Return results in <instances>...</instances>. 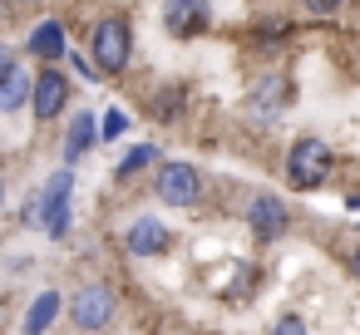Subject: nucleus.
Returning a JSON list of instances; mask_svg holds the SVG:
<instances>
[{
  "instance_id": "9b49d317",
  "label": "nucleus",
  "mask_w": 360,
  "mask_h": 335,
  "mask_svg": "<svg viewBox=\"0 0 360 335\" xmlns=\"http://www.w3.org/2000/svg\"><path fill=\"white\" fill-rule=\"evenodd\" d=\"M60 291H40L35 301H30V310H25V325H20V335H45L50 325H55V315H60Z\"/></svg>"
},
{
  "instance_id": "20e7f679",
  "label": "nucleus",
  "mask_w": 360,
  "mask_h": 335,
  "mask_svg": "<svg viewBox=\"0 0 360 335\" xmlns=\"http://www.w3.org/2000/svg\"><path fill=\"white\" fill-rule=\"evenodd\" d=\"M202 188H207V178L198 163H163L158 168V197L168 207H193L202 197Z\"/></svg>"
},
{
  "instance_id": "a211bd4d",
  "label": "nucleus",
  "mask_w": 360,
  "mask_h": 335,
  "mask_svg": "<svg viewBox=\"0 0 360 335\" xmlns=\"http://www.w3.org/2000/svg\"><path fill=\"white\" fill-rule=\"evenodd\" d=\"M124 129H129V119H124V114H119V109H114V114H109V119H104V124H99V133H104V138H119V133H124Z\"/></svg>"
},
{
  "instance_id": "f257e3e1",
  "label": "nucleus",
  "mask_w": 360,
  "mask_h": 335,
  "mask_svg": "<svg viewBox=\"0 0 360 335\" xmlns=\"http://www.w3.org/2000/svg\"><path fill=\"white\" fill-rule=\"evenodd\" d=\"M70 197H75V173H50V183H45L40 197H35V227L50 232L55 242L70 237V222H75Z\"/></svg>"
},
{
  "instance_id": "f3484780",
  "label": "nucleus",
  "mask_w": 360,
  "mask_h": 335,
  "mask_svg": "<svg viewBox=\"0 0 360 335\" xmlns=\"http://www.w3.org/2000/svg\"><path fill=\"white\" fill-rule=\"evenodd\" d=\"M257 35H262V40H286V35H291V20H262Z\"/></svg>"
},
{
  "instance_id": "2eb2a0df",
  "label": "nucleus",
  "mask_w": 360,
  "mask_h": 335,
  "mask_svg": "<svg viewBox=\"0 0 360 335\" xmlns=\"http://www.w3.org/2000/svg\"><path fill=\"white\" fill-rule=\"evenodd\" d=\"M153 158H158V148H153V143H139L134 153H124V163L114 168V178H119V183H129V178H134V173H143Z\"/></svg>"
},
{
  "instance_id": "412c9836",
  "label": "nucleus",
  "mask_w": 360,
  "mask_h": 335,
  "mask_svg": "<svg viewBox=\"0 0 360 335\" xmlns=\"http://www.w3.org/2000/svg\"><path fill=\"white\" fill-rule=\"evenodd\" d=\"M6 70H15V60H11V50H6V45H0V74H6Z\"/></svg>"
},
{
  "instance_id": "39448f33",
  "label": "nucleus",
  "mask_w": 360,
  "mask_h": 335,
  "mask_svg": "<svg viewBox=\"0 0 360 335\" xmlns=\"http://www.w3.org/2000/svg\"><path fill=\"white\" fill-rule=\"evenodd\" d=\"M114 310H119V301H114V291H109L104 281L79 286V296L70 301V320H75L79 330H104V325L114 320Z\"/></svg>"
},
{
  "instance_id": "7ed1b4c3",
  "label": "nucleus",
  "mask_w": 360,
  "mask_h": 335,
  "mask_svg": "<svg viewBox=\"0 0 360 335\" xmlns=\"http://www.w3.org/2000/svg\"><path fill=\"white\" fill-rule=\"evenodd\" d=\"M330 168H335V153H330L321 138H296L291 153H286V178H291V188H301V192L321 188V183L330 178Z\"/></svg>"
},
{
  "instance_id": "f03ea898",
  "label": "nucleus",
  "mask_w": 360,
  "mask_h": 335,
  "mask_svg": "<svg viewBox=\"0 0 360 335\" xmlns=\"http://www.w3.org/2000/svg\"><path fill=\"white\" fill-rule=\"evenodd\" d=\"M89 55H94V70L99 74H119L129 70V55H134V30L124 15H109L94 25V40H89Z\"/></svg>"
},
{
  "instance_id": "aec40b11",
  "label": "nucleus",
  "mask_w": 360,
  "mask_h": 335,
  "mask_svg": "<svg viewBox=\"0 0 360 335\" xmlns=\"http://www.w3.org/2000/svg\"><path fill=\"white\" fill-rule=\"evenodd\" d=\"M271 335H306V325H301V320H296V315H286V320H281V325H276V330H271Z\"/></svg>"
},
{
  "instance_id": "0eeeda50",
  "label": "nucleus",
  "mask_w": 360,
  "mask_h": 335,
  "mask_svg": "<svg viewBox=\"0 0 360 335\" xmlns=\"http://www.w3.org/2000/svg\"><path fill=\"white\" fill-rule=\"evenodd\" d=\"M286 202L281 197H271V192H257L252 202H247V227H252V237L257 242H276L281 232H286Z\"/></svg>"
},
{
  "instance_id": "1a4fd4ad",
  "label": "nucleus",
  "mask_w": 360,
  "mask_h": 335,
  "mask_svg": "<svg viewBox=\"0 0 360 335\" xmlns=\"http://www.w3.org/2000/svg\"><path fill=\"white\" fill-rule=\"evenodd\" d=\"M124 247H129L134 256H163V251L173 247V232H168V222H158V217H134L129 232H124Z\"/></svg>"
},
{
  "instance_id": "9d476101",
  "label": "nucleus",
  "mask_w": 360,
  "mask_h": 335,
  "mask_svg": "<svg viewBox=\"0 0 360 335\" xmlns=\"http://www.w3.org/2000/svg\"><path fill=\"white\" fill-rule=\"evenodd\" d=\"M286 99H291V79H286V74H266V79L252 84L247 109H252L257 119H276V114L286 109Z\"/></svg>"
},
{
  "instance_id": "4be33fe9",
  "label": "nucleus",
  "mask_w": 360,
  "mask_h": 335,
  "mask_svg": "<svg viewBox=\"0 0 360 335\" xmlns=\"http://www.w3.org/2000/svg\"><path fill=\"white\" fill-rule=\"evenodd\" d=\"M350 271H355V276H360V247H355V256H350Z\"/></svg>"
},
{
  "instance_id": "f8f14e48",
  "label": "nucleus",
  "mask_w": 360,
  "mask_h": 335,
  "mask_svg": "<svg viewBox=\"0 0 360 335\" xmlns=\"http://www.w3.org/2000/svg\"><path fill=\"white\" fill-rule=\"evenodd\" d=\"M30 50L40 55V60H65L70 55V45H65V25L60 20H45V25H35V35H30Z\"/></svg>"
},
{
  "instance_id": "423d86ee",
  "label": "nucleus",
  "mask_w": 360,
  "mask_h": 335,
  "mask_svg": "<svg viewBox=\"0 0 360 335\" xmlns=\"http://www.w3.org/2000/svg\"><path fill=\"white\" fill-rule=\"evenodd\" d=\"M207 25H212V6H207V0H168V6H163V30L173 40H193Z\"/></svg>"
},
{
  "instance_id": "dca6fc26",
  "label": "nucleus",
  "mask_w": 360,
  "mask_h": 335,
  "mask_svg": "<svg viewBox=\"0 0 360 335\" xmlns=\"http://www.w3.org/2000/svg\"><path fill=\"white\" fill-rule=\"evenodd\" d=\"M178 114H183V89L173 84V89L158 94V119H178Z\"/></svg>"
},
{
  "instance_id": "6e6552de",
  "label": "nucleus",
  "mask_w": 360,
  "mask_h": 335,
  "mask_svg": "<svg viewBox=\"0 0 360 335\" xmlns=\"http://www.w3.org/2000/svg\"><path fill=\"white\" fill-rule=\"evenodd\" d=\"M65 104H70V79L60 70H45V74L30 79V109H35V119H55V114H65Z\"/></svg>"
},
{
  "instance_id": "4468645a",
  "label": "nucleus",
  "mask_w": 360,
  "mask_h": 335,
  "mask_svg": "<svg viewBox=\"0 0 360 335\" xmlns=\"http://www.w3.org/2000/svg\"><path fill=\"white\" fill-rule=\"evenodd\" d=\"M94 138H99L94 114H75V124H70V133H65V163L84 158V148H94Z\"/></svg>"
},
{
  "instance_id": "5701e85b",
  "label": "nucleus",
  "mask_w": 360,
  "mask_h": 335,
  "mask_svg": "<svg viewBox=\"0 0 360 335\" xmlns=\"http://www.w3.org/2000/svg\"><path fill=\"white\" fill-rule=\"evenodd\" d=\"M0 192H6V188H0Z\"/></svg>"
},
{
  "instance_id": "6ab92c4d",
  "label": "nucleus",
  "mask_w": 360,
  "mask_h": 335,
  "mask_svg": "<svg viewBox=\"0 0 360 335\" xmlns=\"http://www.w3.org/2000/svg\"><path fill=\"white\" fill-rule=\"evenodd\" d=\"M306 11H311V15H335L340 0H306Z\"/></svg>"
},
{
  "instance_id": "ddd939ff",
  "label": "nucleus",
  "mask_w": 360,
  "mask_h": 335,
  "mask_svg": "<svg viewBox=\"0 0 360 335\" xmlns=\"http://www.w3.org/2000/svg\"><path fill=\"white\" fill-rule=\"evenodd\" d=\"M30 104V74L25 70H6L0 74V114H15Z\"/></svg>"
}]
</instances>
